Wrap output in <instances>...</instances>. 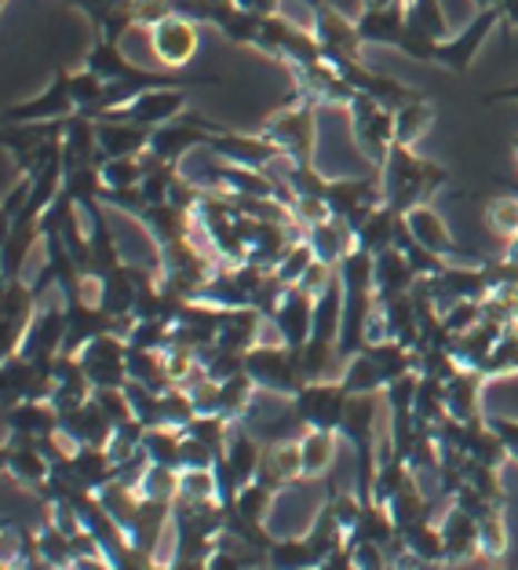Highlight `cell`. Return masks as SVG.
Instances as JSON below:
<instances>
[{
	"label": "cell",
	"instance_id": "32",
	"mask_svg": "<svg viewBox=\"0 0 518 570\" xmlns=\"http://www.w3.org/2000/svg\"><path fill=\"white\" fill-rule=\"evenodd\" d=\"M372 278H377V296H398L412 293V285L420 282V271L401 249H383L372 256Z\"/></svg>",
	"mask_w": 518,
	"mask_h": 570
},
{
	"label": "cell",
	"instance_id": "42",
	"mask_svg": "<svg viewBox=\"0 0 518 570\" xmlns=\"http://www.w3.org/2000/svg\"><path fill=\"white\" fill-rule=\"evenodd\" d=\"M387 512H391V520L398 530H406L412 523H420L427 520V498H424V490H420V475H412L406 487L398 490V494L383 504Z\"/></svg>",
	"mask_w": 518,
	"mask_h": 570
},
{
	"label": "cell",
	"instance_id": "25",
	"mask_svg": "<svg viewBox=\"0 0 518 570\" xmlns=\"http://www.w3.org/2000/svg\"><path fill=\"white\" fill-rule=\"evenodd\" d=\"M59 432V410L51 406V399H26V403L4 406V435L16 439H41Z\"/></svg>",
	"mask_w": 518,
	"mask_h": 570
},
{
	"label": "cell",
	"instance_id": "43",
	"mask_svg": "<svg viewBox=\"0 0 518 570\" xmlns=\"http://www.w3.org/2000/svg\"><path fill=\"white\" fill-rule=\"evenodd\" d=\"M142 450H147L150 464H165V469H179V450H183V428H172V424L147 428V439H142Z\"/></svg>",
	"mask_w": 518,
	"mask_h": 570
},
{
	"label": "cell",
	"instance_id": "57",
	"mask_svg": "<svg viewBox=\"0 0 518 570\" xmlns=\"http://www.w3.org/2000/svg\"><path fill=\"white\" fill-rule=\"evenodd\" d=\"M511 150H515V161H518V136H515V142H511Z\"/></svg>",
	"mask_w": 518,
	"mask_h": 570
},
{
	"label": "cell",
	"instance_id": "1",
	"mask_svg": "<svg viewBox=\"0 0 518 570\" xmlns=\"http://www.w3.org/2000/svg\"><path fill=\"white\" fill-rule=\"evenodd\" d=\"M380 184H383V202L395 213L406 216L417 205H431V198L449 184V168L417 154V147H401L395 142L387 161L380 165Z\"/></svg>",
	"mask_w": 518,
	"mask_h": 570
},
{
	"label": "cell",
	"instance_id": "41",
	"mask_svg": "<svg viewBox=\"0 0 518 570\" xmlns=\"http://www.w3.org/2000/svg\"><path fill=\"white\" fill-rule=\"evenodd\" d=\"M482 373L486 381H500V377H515L518 373V322H511V326H504V333L497 336L494 352L486 355L482 362Z\"/></svg>",
	"mask_w": 518,
	"mask_h": 570
},
{
	"label": "cell",
	"instance_id": "20",
	"mask_svg": "<svg viewBox=\"0 0 518 570\" xmlns=\"http://www.w3.org/2000/svg\"><path fill=\"white\" fill-rule=\"evenodd\" d=\"M406 227H409L412 242H417L420 249H427L431 256H442V261H452V256H464V261H471V264H486L478 253H471V249H464V245H457V238H452L449 224L431 209V205H417V209H409V213H406Z\"/></svg>",
	"mask_w": 518,
	"mask_h": 570
},
{
	"label": "cell",
	"instance_id": "40",
	"mask_svg": "<svg viewBox=\"0 0 518 570\" xmlns=\"http://www.w3.org/2000/svg\"><path fill=\"white\" fill-rule=\"evenodd\" d=\"M431 125H435V107L420 96L417 102H409V107L395 110V142L417 147V142L431 132Z\"/></svg>",
	"mask_w": 518,
	"mask_h": 570
},
{
	"label": "cell",
	"instance_id": "36",
	"mask_svg": "<svg viewBox=\"0 0 518 570\" xmlns=\"http://www.w3.org/2000/svg\"><path fill=\"white\" fill-rule=\"evenodd\" d=\"M267 563L275 570H315L321 567V556L315 552L307 534H278L267 552Z\"/></svg>",
	"mask_w": 518,
	"mask_h": 570
},
{
	"label": "cell",
	"instance_id": "30",
	"mask_svg": "<svg viewBox=\"0 0 518 570\" xmlns=\"http://www.w3.org/2000/svg\"><path fill=\"white\" fill-rule=\"evenodd\" d=\"M482 387H486V377L478 370H457V373H452V377L446 381L449 417L460 421V424L486 421L482 417Z\"/></svg>",
	"mask_w": 518,
	"mask_h": 570
},
{
	"label": "cell",
	"instance_id": "7",
	"mask_svg": "<svg viewBox=\"0 0 518 570\" xmlns=\"http://www.w3.org/2000/svg\"><path fill=\"white\" fill-rule=\"evenodd\" d=\"M223 125H216L209 121L205 114L198 110H187L183 118H176V121H168L161 128H153L150 132V150L158 161L165 165H183L193 150H201V147H209V139L219 132Z\"/></svg>",
	"mask_w": 518,
	"mask_h": 570
},
{
	"label": "cell",
	"instance_id": "39",
	"mask_svg": "<svg viewBox=\"0 0 518 570\" xmlns=\"http://www.w3.org/2000/svg\"><path fill=\"white\" fill-rule=\"evenodd\" d=\"M401 549L409 556H417L424 563H435V567H446V541H442V530H438L431 520H420L401 530Z\"/></svg>",
	"mask_w": 518,
	"mask_h": 570
},
{
	"label": "cell",
	"instance_id": "17",
	"mask_svg": "<svg viewBox=\"0 0 518 570\" xmlns=\"http://www.w3.org/2000/svg\"><path fill=\"white\" fill-rule=\"evenodd\" d=\"M62 344H67V301L59 296V301L41 304L19 355H26L30 362H41V366H51V362L62 355Z\"/></svg>",
	"mask_w": 518,
	"mask_h": 570
},
{
	"label": "cell",
	"instance_id": "31",
	"mask_svg": "<svg viewBox=\"0 0 518 570\" xmlns=\"http://www.w3.org/2000/svg\"><path fill=\"white\" fill-rule=\"evenodd\" d=\"M223 461H227L230 475L238 479V487H249L256 479L259 461H263V443L249 432V421H235V428H230Z\"/></svg>",
	"mask_w": 518,
	"mask_h": 570
},
{
	"label": "cell",
	"instance_id": "12",
	"mask_svg": "<svg viewBox=\"0 0 518 570\" xmlns=\"http://www.w3.org/2000/svg\"><path fill=\"white\" fill-rule=\"evenodd\" d=\"M310 30H315L321 56H326L336 70L351 67V62H361V51H366V41H361L355 19H347L340 8L321 4L315 16H310Z\"/></svg>",
	"mask_w": 518,
	"mask_h": 570
},
{
	"label": "cell",
	"instance_id": "21",
	"mask_svg": "<svg viewBox=\"0 0 518 570\" xmlns=\"http://www.w3.org/2000/svg\"><path fill=\"white\" fill-rule=\"evenodd\" d=\"M62 4L81 11L92 26L96 41L121 45L136 30V0H62Z\"/></svg>",
	"mask_w": 518,
	"mask_h": 570
},
{
	"label": "cell",
	"instance_id": "10",
	"mask_svg": "<svg viewBox=\"0 0 518 570\" xmlns=\"http://www.w3.org/2000/svg\"><path fill=\"white\" fill-rule=\"evenodd\" d=\"M326 202L336 219H343L347 227L358 230L366 219L380 209L383 202V184H380V173L372 176H351V179H329V190H326Z\"/></svg>",
	"mask_w": 518,
	"mask_h": 570
},
{
	"label": "cell",
	"instance_id": "22",
	"mask_svg": "<svg viewBox=\"0 0 518 570\" xmlns=\"http://www.w3.org/2000/svg\"><path fill=\"white\" fill-rule=\"evenodd\" d=\"M59 432L70 446H110L118 424L110 421V413L96 403V395L84 406H77L70 413H59Z\"/></svg>",
	"mask_w": 518,
	"mask_h": 570
},
{
	"label": "cell",
	"instance_id": "16",
	"mask_svg": "<svg viewBox=\"0 0 518 570\" xmlns=\"http://www.w3.org/2000/svg\"><path fill=\"white\" fill-rule=\"evenodd\" d=\"M77 358L92 387H128V336L102 333Z\"/></svg>",
	"mask_w": 518,
	"mask_h": 570
},
{
	"label": "cell",
	"instance_id": "15",
	"mask_svg": "<svg viewBox=\"0 0 518 570\" xmlns=\"http://www.w3.org/2000/svg\"><path fill=\"white\" fill-rule=\"evenodd\" d=\"M190 110V88H150V92H139L132 102H124L121 110L107 114V118H121L132 121L139 128H161L168 121L183 118Z\"/></svg>",
	"mask_w": 518,
	"mask_h": 570
},
{
	"label": "cell",
	"instance_id": "51",
	"mask_svg": "<svg viewBox=\"0 0 518 570\" xmlns=\"http://www.w3.org/2000/svg\"><path fill=\"white\" fill-rule=\"evenodd\" d=\"M482 301H464V304H452L449 311H442V326L449 336H460V333H468L475 330L478 322H482Z\"/></svg>",
	"mask_w": 518,
	"mask_h": 570
},
{
	"label": "cell",
	"instance_id": "48",
	"mask_svg": "<svg viewBox=\"0 0 518 570\" xmlns=\"http://www.w3.org/2000/svg\"><path fill=\"white\" fill-rule=\"evenodd\" d=\"M142 498H158V501H176L179 498V469H165V464H150L147 475L139 483Z\"/></svg>",
	"mask_w": 518,
	"mask_h": 570
},
{
	"label": "cell",
	"instance_id": "3",
	"mask_svg": "<svg viewBox=\"0 0 518 570\" xmlns=\"http://www.w3.org/2000/svg\"><path fill=\"white\" fill-rule=\"evenodd\" d=\"M245 373L256 381L259 392L267 395H281V399H296L303 392V362H300V352H292V347H285L281 341H263L256 344L249 355H245Z\"/></svg>",
	"mask_w": 518,
	"mask_h": 570
},
{
	"label": "cell",
	"instance_id": "47",
	"mask_svg": "<svg viewBox=\"0 0 518 570\" xmlns=\"http://www.w3.org/2000/svg\"><path fill=\"white\" fill-rule=\"evenodd\" d=\"M179 498L183 501H219L216 472L212 469H183L179 472Z\"/></svg>",
	"mask_w": 518,
	"mask_h": 570
},
{
	"label": "cell",
	"instance_id": "54",
	"mask_svg": "<svg viewBox=\"0 0 518 570\" xmlns=\"http://www.w3.org/2000/svg\"><path fill=\"white\" fill-rule=\"evenodd\" d=\"M486 102H518V81L515 85H504L497 92H489Z\"/></svg>",
	"mask_w": 518,
	"mask_h": 570
},
{
	"label": "cell",
	"instance_id": "2",
	"mask_svg": "<svg viewBox=\"0 0 518 570\" xmlns=\"http://www.w3.org/2000/svg\"><path fill=\"white\" fill-rule=\"evenodd\" d=\"M259 132L275 142L289 165H300V168L315 165V150H318V107L315 102L292 96L285 107H278L263 125H259Z\"/></svg>",
	"mask_w": 518,
	"mask_h": 570
},
{
	"label": "cell",
	"instance_id": "37",
	"mask_svg": "<svg viewBox=\"0 0 518 570\" xmlns=\"http://www.w3.org/2000/svg\"><path fill=\"white\" fill-rule=\"evenodd\" d=\"M398 227H401V213H395L391 205H380L377 213H372L366 224L355 230L358 238V249L366 253H383V249H395V238H398Z\"/></svg>",
	"mask_w": 518,
	"mask_h": 570
},
{
	"label": "cell",
	"instance_id": "29",
	"mask_svg": "<svg viewBox=\"0 0 518 570\" xmlns=\"http://www.w3.org/2000/svg\"><path fill=\"white\" fill-rule=\"evenodd\" d=\"M99 121V154L107 158H139L150 150V128H139L121 118H96ZM99 161V165H102Z\"/></svg>",
	"mask_w": 518,
	"mask_h": 570
},
{
	"label": "cell",
	"instance_id": "19",
	"mask_svg": "<svg viewBox=\"0 0 518 570\" xmlns=\"http://www.w3.org/2000/svg\"><path fill=\"white\" fill-rule=\"evenodd\" d=\"M275 326L278 341L292 352H303L310 341V330H315V296L300 285H289L281 296V304L275 307V315L267 318Z\"/></svg>",
	"mask_w": 518,
	"mask_h": 570
},
{
	"label": "cell",
	"instance_id": "38",
	"mask_svg": "<svg viewBox=\"0 0 518 570\" xmlns=\"http://www.w3.org/2000/svg\"><path fill=\"white\" fill-rule=\"evenodd\" d=\"M256 381L249 373H238L230 381H219V403H216V417H227L230 424L235 421H249V410H252V399H256Z\"/></svg>",
	"mask_w": 518,
	"mask_h": 570
},
{
	"label": "cell",
	"instance_id": "13",
	"mask_svg": "<svg viewBox=\"0 0 518 570\" xmlns=\"http://www.w3.org/2000/svg\"><path fill=\"white\" fill-rule=\"evenodd\" d=\"M150 51L161 62V70H183L201 48V22L187 16H168L158 26H150Z\"/></svg>",
	"mask_w": 518,
	"mask_h": 570
},
{
	"label": "cell",
	"instance_id": "24",
	"mask_svg": "<svg viewBox=\"0 0 518 570\" xmlns=\"http://www.w3.org/2000/svg\"><path fill=\"white\" fill-rule=\"evenodd\" d=\"M256 483L270 487L275 494L303 483L300 439H281V443H263V461H259Z\"/></svg>",
	"mask_w": 518,
	"mask_h": 570
},
{
	"label": "cell",
	"instance_id": "50",
	"mask_svg": "<svg viewBox=\"0 0 518 570\" xmlns=\"http://www.w3.org/2000/svg\"><path fill=\"white\" fill-rule=\"evenodd\" d=\"M486 224H489V230H494V235H500L504 242H511L518 235V198H497V202H489Z\"/></svg>",
	"mask_w": 518,
	"mask_h": 570
},
{
	"label": "cell",
	"instance_id": "58",
	"mask_svg": "<svg viewBox=\"0 0 518 570\" xmlns=\"http://www.w3.org/2000/svg\"><path fill=\"white\" fill-rule=\"evenodd\" d=\"M0 4H8V0H0Z\"/></svg>",
	"mask_w": 518,
	"mask_h": 570
},
{
	"label": "cell",
	"instance_id": "56",
	"mask_svg": "<svg viewBox=\"0 0 518 570\" xmlns=\"http://www.w3.org/2000/svg\"><path fill=\"white\" fill-rule=\"evenodd\" d=\"M475 8H500V0H471Z\"/></svg>",
	"mask_w": 518,
	"mask_h": 570
},
{
	"label": "cell",
	"instance_id": "14",
	"mask_svg": "<svg viewBox=\"0 0 518 570\" xmlns=\"http://www.w3.org/2000/svg\"><path fill=\"white\" fill-rule=\"evenodd\" d=\"M77 114V102L70 92V70L59 67L51 85L41 96H30L4 110V125H37V121H67Z\"/></svg>",
	"mask_w": 518,
	"mask_h": 570
},
{
	"label": "cell",
	"instance_id": "59",
	"mask_svg": "<svg viewBox=\"0 0 518 570\" xmlns=\"http://www.w3.org/2000/svg\"><path fill=\"white\" fill-rule=\"evenodd\" d=\"M515 322H518V318H515Z\"/></svg>",
	"mask_w": 518,
	"mask_h": 570
},
{
	"label": "cell",
	"instance_id": "44",
	"mask_svg": "<svg viewBox=\"0 0 518 570\" xmlns=\"http://www.w3.org/2000/svg\"><path fill=\"white\" fill-rule=\"evenodd\" d=\"M99 173L107 190H136L142 176H147V154H139V158H107L99 165Z\"/></svg>",
	"mask_w": 518,
	"mask_h": 570
},
{
	"label": "cell",
	"instance_id": "4",
	"mask_svg": "<svg viewBox=\"0 0 518 570\" xmlns=\"http://www.w3.org/2000/svg\"><path fill=\"white\" fill-rule=\"evenodd\" d=\"M256 51H263L267 59H278L285 70L289 67H307V62L326 59L321 56V45L310 26L292 22L285 16H270L263 19V30H259Z\"/></svg>",
	"mask_w": 518,
	"mask_h": 570
},
{
	"label": "cell",
	"instance_id": "26",
	"mask_svg": "<svg viewBox=\"0 0 518 570\" xmlns=\"http://www.w3.org/2000/svg\"><path fill=\"white\" fill-rule=\"evenodd\" d=\"M263 326H270L263 311L256 307H227L219 318V341L238 355H249L256 344H263Z\"/></svg>",
	"mask_w": 518,
	"mask_h": 570
},
{
	"label": "cell",
	"instance_id": "45",
	"mask_svg": "<svg viewBox=\"0 0 518 570\" xmlns=\"http://www.w3.org/2000/svg\"><path fill=\"white\" fill-rule=\"evenodd\" d=\"M409 22L417 26V30L431 33L435 41H446V37H449V19H446L442 0H412V4H409Z\"/></svg>",
	"mask_w": 518,
	"mask_h": 570
},
{
	"label": "cell",
	"instance_id": "49",
	"mask_svg": "<svg viewBox=\"0 0 518 570\" xmlns=\"http://www.w3.org/2000/svg\"><path fill=\"white\" fill-rule=\"evenodd\" d=\"M315 261H318V256H315V249H310V242L300 238L289 253H285V261H281L275 271H278V278H281L285 285H300Z\"/></svg>",
	"mask_w": 518,
	"mask_h": 570
},
{
	"label": "cell",
	"instance_id": "18",
	"mask_svg": "<svg viewBox=\"0 0 518 570\" xmlns=\"http://www.w3.org/2000/svg\"><path fill=\"white\" fill-rule=\"evenodd\" d=\"M209 150L216 158H223L230 165H245V168H275L281 165V150L270 142L263 132H235V128H219V132L209 139Z\"/></svg>",
	"mask_w": 518,
	"mask_h": 570
},
{
	"label": "cell",
	"instance_id": "23",
	"mask_svg": "<svg viewBox=\"0 0 518 570\" xmlns=\"http://www.w3.org/2000/svg\"><path fill=\"white\" fill-rule=\"evenodd\" d=\"M51 469H56V464H51V458L41 450V443L4 435V472H8V479H16V483L26 490H41L48 483Z\"/></svg>",
	"mask_w": 518,
	"mask_h": 570
},
{
	"label": "cell",
	"instance_id": "27",
	"mask_svg": "<svg viewBox=\"0 0 518 570\" xmlns=\"http://www.w3.org/2000/svg\"><path fill=\"white\" fill-rule=\"evenodd\" d=\"M358 33L361 41L369 45H383V48H398L401 37H406L409 26V8L406 4H391V8H361L358 11Z\"/></svg>",
	"mask_w": 518,
	"mask_h": 570
},
{
	"label": "cell",
	"instance_id": "8",
	"mask_svg": "<svg viewBox=\"0 0 518 570\" xmlns=\"http://www.w3.org/2000/svg\"><path fill=\"white\" fill-rule=\"evenodd\" d=\"M497 26H504V11L500 8H478L464 30L449 33L446 41H438L435 67H442L449 73H468L475 67L478 51H482V45L489 41V33H494Z\"/></svg>",
	"mask_w": 518,
	"mask_h": 570
},
{
	"label": "cell",
	"instance_id": "34",
	"mask_svg": "<svg viewBox=\"0 0 518 570\" xmlns=\"http://www.w3.org/2000/svg\"><path fill=\"white\" fill-rule=\"evenodd\" d=\"M336 450H340V432H321V428H303L300 435V461L303 479H326L336 464Z\"/></svg>",
	"mask_w": 518,
	"mask_h": 570
},
{
	"label": "cell",
	"instance_id": "5",
	"mask_svg": "<svg viewBox=\"0 0 518 570\" xmlns=\"http://www.w3.org/2000/svg\"><path fill=\"white\" fill-rule=\"evenodd\" d=\"M347 118H351V136L361 158L372 168H380L395 147V110H387L372 96L358 92L351 107H347Z\"/></svg>",
	"mask_w": 518,
	"mask_h": 570
},
{
	"label": "cell",
	"instance_id": "46",
	"mask_svg": "<svg viewBox=\"0 0 518 570\" xmlns=\"http://www.w3.org/2000/svg\"><path fill=\"white\" fill-rule=\"evenodd\" d=\"M478 546H482L486 560H500V556L508 552V523H504V509L478 520Z\"/></svg>",
	"mask_w": 518,
	"mask_h": 570
},
{
	"label": "cell",
	"instance_id": "33",
	"mask_svg": "<svg viewBox=\"0 0 518 570\" xmlns=\"http://www.w3.org/2000/svg\"><path fill=\"white\" fill-rule=\"evenodd\" d=\"M310 242V249H315V256L321 264H329V267H340L343 264V256L358 249V238H355V230L343 224V219H336L329 216L326 224H315L303 235Z\"/></svg>",
	"mask_w": 518,
	"mask_h": 570
},
{
	"label": "cell",
	"instance_id": "28",
	"mask_svg": "<svg viewBox=\"0 0 518 570\" xmlns=\"http://www.w3.org/2000/svg\"><path fill=\"white\" fill-rule=\"evenodd\" d=\"M438 530H442V541H446V563H471L475 556H482V546H478V520L471 512H464L460 504H449Z\"/></svg>",
	"mask_w": 518,
	"mask_h": 570
},
{
	"label": "cell",
	"instance_id": "6",
	"mask_svg": "<svg viewBox=\"0 0 518 570\" xmlns=\"http://www.w3.org/2000/svg\"><path fill=\"white\" fill-rule=\"evenodd\" d=\"M412 293L424 296V301H431L438 311H449L452 304H464V301H486L489 271H486V264H475V267L446 264L438 275H427L412 285Z\"/></svg>",
	"mask_w": 518,
	"mask_h": 570
},
{
	"label": "cell",
	"instance_id": "55",
	"mask_svg": "<svg viewBox=\"0 0 518 570\" xmlns=\"http://www.w3.org/2000/svg\"><path fill=\"white\" fill-rule=\"evenodd\" d=\"M391 4H406V0H361V8H391Z\"/></svg>",
	"mask_w": 518,
	"mask_h": 570
},
{
	"label": "cell",
	"instance_id": "11",
	"mask_svg": "<svg viewBox=\"0 0 518 570\" xmlns=\"http://www.w3.org/2000/svg\"><path fill=\"white\" fill-rule=\"evenodd\" d=\"M347 399H351V392L340 384V377H336V381H310V384H303L300 395L289 399V406H292V417L300 421L303 428L340 432Z\"/></svg>",
	"mask_w": 518,
	"mask_h": 570
},
{
	"label": "cell",
	"instance_id": "35",
	"mask_svg": "<svg viewBox=\"0 0 518 570\" xmlns=\"http://www.w3.org/2000/svg\"><path fill=\"white\" fill-rule=\"evenodd\" d=\"M340 384H343L351 395H383V387L391 384V381H387L383 366H380L377 358H372L369 347H361L358 355H351V358L343 362Z\"/></svg>",
	"mask_w": 518,
	"mask_h": 570
},
{
	"label": "cell",
	"instance_id": "9",
	"mask_svg": "<svg viewBox=\"0 0 518 570\" xmlns=\"http://www.w3.org/2000/svg\"><path fill=\"white\" fill-rule=\"evenodd\" d=\"M41 304H44L41 293L33 289L30 278L4 282V301H0V352H4V358L22 352V341L30 333Z\"/></svg>",
	"mask_w": 518,
	"mask_h": 570
},
{
	"label": "cell",
	"instance_id": "53",
	"mask_svg": "<svg viewBox=\"0 0 518 570\" xmlns=\"http://www.w3.org/2000/svg\"><path fill=\"white\" fill-rule=\"evenodd\" d=\"M165 570H209V560H190V556H172Z\"/></svg>",
	"mask_w": 518,
	"mask_h": 570
},
{
	"label": "cell",
	"instance_id": "52",
	"mask_svg": "<svg viewBox=\"0 0 518 570\" xmlns=\"http://www.w3.org/2000/svg\"><path fill=\"white\" fill-rule=\"evenodd\" d=\"M241 11H249V16H259V19H270V16H281V0H235Z\"/></svg>",
	"mask_w": 518,
	"mask_h": 570
}]
</instances>
